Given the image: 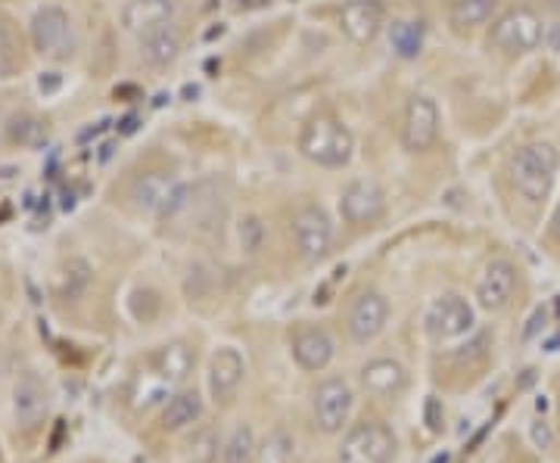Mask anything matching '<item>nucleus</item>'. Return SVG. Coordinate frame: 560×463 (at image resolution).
I'll return each instance as SVG.
<instances>
[{"instance_id":"f257e3e1","label":"nucleus","mask_w":560,"mask_h":463,"mask_svg":"<svg viewBox=\"0 0 560 463\" xmlns=\"http://www.w3.org/2000/svg\"><path fill=\"white\" fill-rule=\"evenodd\" d=\"M558 165L560 156L551 143H526L511 159V183L517 187L523 200L536 205V202L548 200L555 175H558Z\"/></svg>"},{"instance_id":"f03ea898","label":"nucleus","mask_w":560,"mask_h":463,"mask_svg":"<svg viewBox=\"0 0 560 463\" xmlns=\"http://www.w3.org/2000/svg\"><path fill=\"white\" fill-rule=\"evenodd\" d=\"M299 150L306 159L321 165V168H343L353 159V134L343 121L331 119V116H318L302 128Z\"/></svg>"},{"instance_id":"7ed1b4c3","label":"nucleus","mask_w":560,"mask_h":463,"mask_svg":"<svg viewBox=\"0 0 560 463\" xmlns=\"http://www.w3.org/2000/svg\"><path fill=\"white\" fill-rule=\"evenodd\" d=\"M32 44L47 60H69L75 54L72 20L62 7H41L32 20Z\"/></svg>"},{"instance_id":"20e7f679","label":"nucleus","mask_w":560,"mask_h":463,"mask_svg":"<svg viewBox=\"0 0 560 463\" xmlns=\"http://www.w3.org/2000/svg\"><path fill=\"white\" fill-rule=\"evenodd\" d=\"M395 451V436L386 424L365 420L349 429L339 448V463H390Z\"/></svg>"},{"instance_id":"39448f33","label":"nucleus","mask_w":560,"mask_h":463,"mask_svg":"<svg viewBox=\"0 0 560 463\" xmlns=\"http://www.w3.org/2000/svg\"><path fill=\"white\" fill-rule=\"evenodd\" d=\"M541 40H545V32H541L539 16L533 10H523V7L504 13L492 28V44L504 54H529L539 47Z\"/></svg>"},{"instance_id":"423d86ee","label":"nucleus","mask_w":560,"mask_h":463,"mask_svg":"<svg viewBox=\"0 0 560 463\" xmlns=\"http://www.w3.org/2000/svg\"><path fill=\"white\" fill-rule=\"evenodd\" d=\"M293 240H296V249L302 252V259L309 262H321L327 259L333 242V224L331 218L321 212V209H302L296 218H293Z\"/></svg>"},{"instance_id":"0eeeda50","label":"nucleus","mask_w":560,"mask_h":463,"mask_svg":"<svg viewBox=\"0 0 560 463\" xmlns=\"http://www.w3.org/2000/svg\"><path fill=\"white\" fill-rule=\"evenodd\" d=\"M353 411V389L343 380H324L314 392V424L321 432H339Z\"/></svg>"},{"instance_id":"6e6552de","label":"nucleus","mask_w":560,"mask_h":463,"mask_svg":"<svg viewBox=\"0 0 560 463\" xmlns=\"http://www.w3.org/2000/svg\"><path fill=\"white\" fill-rule=\"evenodd\" d=\"M439 138V109L427 97H415L405 109V124H402V143L412 153L430 150Z\"/></svg>"},{"instance_id":"1a4fd4ad","label":"nucleus","mask_w":560,"mask_h":463,"mask_svg":"<svg viewBox=\"0 0 560 463\" xmlns=\"http://www.w3.org/2000/svg\"><path fill=\"white\" fill-rule=\"evenodd\" d=\"M339 212L349 224H373L386 212V197L373 181H353L343 190Z\"/></svg>"},{"instance_id":"9d476101","label":"nucleus","mask_w":560,"mask_h":463,"mask_svg":"<svg viewBox=\"0 0 560 463\" xmlns=\"http://www.w3.org/2000/svg\"><path fill=\"white\" fill-rule=\"evenodd\" d=\"M47 407H50V389L44 383L35 370L22 373L20 383L13 389V414H16V424L32 429L47 417Z\"/></svg>"},{"instance_id":"9b49d317","label":"nucleus","mask_w":560,"mask_h":463,"mask_svg":"<svg viewBox=\"0 0 560 463\" xmlns=\"http://www.w3.org/2000/svg\"><path fill=\"white\" fill-rule=\"evenodd\" d=\"M470 327H474V308L461 296H442L427 314V330L436 340H455V336L470 333Z\"/></svg>"},{"instance_id":"f8f14e48","label":"nucleus","mask_w":560,"mask_h":463,"mask_svg":"<svg viewBox=\"0 0 560 463\" xmlns=\"http://www.w3.org/2000/svg\"><path fill=\"white\" fill-rule=\"evenodd\" d=\"M514 293H517V271H514V264L498 259V262H492L482 271V277L477 283V299L486 311L508 308L511 299H514Z\"/></svg>"},{"instance_id":"ddd939ff","label":"nucleus","mask_w":560,"mask_h":463,"mask_svg":"<svg viewBox=\"0 0 560 463\" xmlns=\"http://www.w3.org/2000/svg\"><path fill=\"white\" fill-rule=\"evenodd\" d=\"M390 321V302L380 293H361L349 308V336L355 343H371Z\"/></svg>"},{"instance_id":"4468645a","label":"nucleus","mask_w":560,"mask_h":463,"mask_svg":"<svg viewBox=\"0 0 560 463\" xmlns=\"http://www.w3.org/2000/svg\"><path fill=\"white\" fill-rule=\"evenodd\" d=\"M178 190H181V183L175 181L171 175H166V171H146V175H141V178L134 181L131 197H134L141 212H146V215H159V218H163L168 212V205L178 197Z\"/></svg>"},{"instance_id":"2eb2a0df","label":"nucleus","mask_w":560,"mask_h":463,"mask_svg":"<svg viewBox=\"0 0 560 463\" xmlns=\"http://www.w3.org/2000/svg\"><path fill=\"white\" fill-rule=\"evenodd\" d=\"M339 25L355 44H371L383 28V3L380 0H349L339 10Z\"/></svg>"},{"instance_id":"dca6fc26","label":"nucleus","mask_w":560,"mask_h":463,"mask_svg":"<svg viewBox=\"0 0 560 463\" xmlns=\"http://www.w3.org/2000/svg\"><path fill=\"white\" fill-rule=\"evenodd\" d=\"M243 358L237 348H218L208 361V392L215 395V402H230L237 385L243 383Z\"/></svg>"},{"instance_id":"f3484780","label":"nucleus","mask_w":560,"mask_h":463,"mask_svg":"<svg viewBox=\"0 0 560 463\" xmlns=\"http://www.w3.org/2000/svg\"><path fill=\"white\" fill-rule=\"evenodd\" d=\"M293 358H296V364L302 370H311V373L324 370L333 361L331 333L321 330V327H302V330H296V336H293Z\"/></svg>"},{"instance_id":"a211bd4d","label":"nucleus","mask_w":560,"mask_h":463,"mask_svg":"<svg viewBox=\"0 0 560 463\" xmlns=\"http://www.w3.org/2000/svg\"><path fill=\"white\" fill-rule=\"evenodd\" d=\"M175 16V0H128L122 10V25L134 35H150L166 28Z\"/></svg>"},{"instance_id":"6ab92c4d","label":"nucleus","mask_w":560,"mask_h":463,"mask_svg":"<svg viewBox=\"0 0 560 463\" xmlns=\"http://www.w3.org/2000/svg\"><path fill=\"white\" fill-rule=\"evenodd\" d=\"M361 383L371 395H380V399H390V395H398L405 385H408V373L405 367L393 358H377L365 370H361Z\"/></svg>"},{"instance_id":"aec40b11","label":"nucleus","mask_w":560,"mask_h":463,"mask_svg":"<svg viewBox=\"0 0 560 463\" xmlns=\"http://www.w3.org/2000/svg\"><path fill=\"white\" fill-rule=\"evenodd\" d=\"M153 364H156V373L166 383H181L187 373L193 370V352L184 343H171L166 348H159V355L153 358Z\"/></svg>"},{"instance_id":"412c9836","label":"nucleus","mask_w":560,"mask_h":463,"mask_svg":"<svg viewBox=\"0 0 560 463\" xmlns=\"http://www.w3.org/2000/svg\"><path fill=\"white\" fill-rule=\"evenodd\" d=\"M200 414H203V399L196 392H181V395H175L166 404V411H163V429L166 432H178L184 426L196 424Z\"/></svg>"},{"instance_id":"4be33fe9","label":"nucleus","mask_w":560,"mask_h":463,"mask_svg":"<svg viewBox=\"0 0 560 463\" xmlns=\"http://www.w3.org/2000/svg\"><path fill=\"white\" fill-rule=\"evenodd\" d=\"M178 50H181V40H178V35H175L168 25L166 28L150 32V35H144V40H141V54H144V60L150 62V66H156V69H163V66H168V62H175Z\"/></svg>"},{"instance_id":"5701e85b","label":"nucleus","mask_w":560,"mask_h":463,"mask_svg":"<svg viewBox=\"0 0 560 463\" xmlns=\"http://www.w3.org/2000/svg\"><path fill=\"white\" fill-rule=\"evenodd\" d=\"M498 0H452L449 7V22L455 28H474V25H482V22L492 20L496 13Z\"/></svg>"},{"instance_id":"b1692460","label":"nucleus","mask_w":560,"mask_h":463,"mask_svg":"<svg viewBox=\"0 0 560 463\" xmlns=\"http://www.w3.org/2000/svg\"><path fill=\"white\" fill-rule=\"evenodd\" d=\"M390 44L402 60H415L424 47V22L420 20H398L390 28Z\"/></svg>"},{"instance_id":"393cba45","label":"nucleus","mask_w":560,"mask_h":463,"mask_svg":"<svg viewBox=\"0 0 560 463\" xmlns=\"http://www.w3.org/2000/svg\"><path fill=\"white\" fill-rule=\"evenodd\" d=\"M91 286V268L84 259H69L60 271V296L62 299H82L84 289Z\"/></svg>"},{"instance_id":"a878e982","label":"nucleus","mask_w":560,"mask_h":463,"mask_svg":"<svg viewBox=\"0 0 560 463\" xmlns=\"http://www.w3.org/2000/svg\"><path fill=\"white\" fill-rule=\"evenodd\" d=\"M7 131H10V141L22 146H41L47 141V124L32 116H13Z\"/></svg>"},{"instance_id":"bb28decb","label":"nucleus","mask_w":560,"mask_h":463,"mask_svg":"<svg viewBox=\"0 0 560 463\" xmlns=\"http://www.w3.org/2000/svg\"><path fill=\"white\" fill-rule=\"evenodd\" d=\"M22 69L20 40L13 35V28L0 20V79H13Z\"/></svg>"},{"instance_id":"cd10ccee","label":"nucleus","mask_w":560,"mask_h":463,"mask_svg":"<svg viewBox=\"0 0 560 463\" xmlns=\"http://www.w3.org/2000/svg\"><path fill=\"white\" fill-rule=\"evenodd\" d=\"M255 454V436L249 426H237L225 444V463H249Z\"/></svg>"},{"instance_id":"c85d7f7f","label":"nucleus","mask_w":560,"mask_h":463,"mask_svg":"<svg viewBox=\"0 0 560 463\" xmlns=\"http://www.w3.org/2000/svg\"><path fill=\"white\" fill-rule=\"evenodd\" d=\"M240 242H243L247 252H259L262 249V242H265V224L259 222L255 215H249L247 222L240 224Z\"/></svg>"},{"instance_id":"c756f323","label":"nucleus","mask_w":560,"mask_h":463,"mask_svg":"<svg viewBox=\"0 0 560 463\" xmlns=\"http://www.w3.org/2000/svg\"><path fill=\"white\" fill-rule=\"evenodd\" d=\"M424 417H427V426H430L433 432H439V429H442V404H439V399H427Z\"/></svg>"},{"instance_id":"7c9ffc66","label":"nucleus","mask_w":560,"mask_h":463,"mask_svg":"<svg viewBox=\"0 0 560 463\" xmlns=\"http://www.w3.org/2000/svg\"><path fill=\"white\" fill-rule=\"evenodd\" d=\"M533 442H536V448H551V429H548V424L545 420H536L533 424Z\"/></svg>"},{"instance_id":"2f4dec72","label":"nucleus","mask_w":560,"mask_h":463,"mask_svg":"<svg viewBox=\"0 0 560 463\" xmlns=\"http://www.w3.org/2000/svg\"><path fill=\"white\" fill-rule=\"evenodd\" d=\"M60 84H62L60 72H44L41 81H38V87H41L44 94H53V91H57Z\"/></svg>"},{"instance_id":"473e14b6","label":"nucleus","mask_w":560,"mask_h":463,"mask_svg":"<svg viewBox=\"0 0 560 463\" xmlns=\"http://www.w3.org/2000/svg\"><path fill=\"white\" fill-rule=\"evenodd\" d=\"M545 40H548V47H551L555 54H560V25H551V28L545 32Z\"/></svg>"},{"instance_id":"72a5a7b5","label":"nucleus","mask_w":560,"mask_h":463,"mask_svg":"<svg viewBox=\"0 0 560 463\" xmlns=\"http://www.w3.org/2000/svg\"><path fill=\"white\" fill-rule=\"evenodd\" d=\"M119 131H122V134H134V131H138V116H124V119L119 121Z\"/></svg>"},{"instance_id":"f704fd0d","label":"nucleus","mask_w":560,"mask_h":463,"mask_svg":"<svg viewBox=\"0 0 560 463\" xmlns=\"http://www.w3.org/2000/svg\"><path fill=\"white\" fill-rule=\"evenodd\" d=\"M72 205H75V197H72V193H69V190H65V193H62V209H65V212H69V209H72Z\"/></svg>"},{"instance_id":"c9c22d12","label":"nucleus","mask_w":560,"mask_h":463,"mask_svg":"<svg viewBox=\"0 0 560 463\" xmlns=\"http://www.w3.org/2000/svg\"><path fill=\"white\" fill-rule=\"evenodd\" d=\"M112 150H116L112 143H104V146H100V162L109 159V156H112Z\"/></svg>"},{"instance_id":"e433bc0d","label":"nucleus","mask_w":560,"mask_h":463,"mask_svg":"<svg viewBox=\"0 0 560 463\" xmlns=\"http://www.w3.org/2000/svg\"><path fill=\"white\" fill-rule=\"evenodd\" d=\"M551 230H555V237L560 240V205H558V212H555V222H551Z\"/></svg>"},{"instance_id":"4c0bfd02","label":"nucleus","mask_w":560,"mask_h":463,"mask_svg":"<svg viewBox=\"0 0 560 463\" xmlns=\"http://www.w3.org/2000/svg\"><path fill=\"white\" fill-rule=\"evenodd\" d=\"M218 35H225V28H222V25H218V28H208V32H206V40L218 38Z\"/></svg>"},{"instance_id":"58836bf2","label":"nucleus","mask_w":560,"mask_h":463,"mask_svg":"<svg viewBox=\"0 0 560 463\" xmlns=\"http://www.w3.org/2000/svg\"><path fill=\"white\" fill-rule=\"evenodd\" d=\"M196 94H200V87H190V84H187V87H184V97H187V100H193Z\"/></svg>"},{"instance_id":"ea45409f","label":"nucleus","mask_w":560,"mask_h":463,"mask_svg":"<svg viewBox=\"0 0 560 463\" xmlns=\"http://www.w3.org/2000/svg\"><path fill=\"white\" fill-rule=\"evenodd\" d=\"M548 7H551V10L560 16V0H548Z\"/></svg>"},{"instance_id":"a19ab883","label":"nucleus","mask_w":560,"mask_h":463,"mask_svg":"<svg viewBox=\"0 0 560 463\" xmlns=\"http://www.w3.org/2000/svg\"><path fill=\"white\" fill-rule=\"evenodd\" d=\"M433 463H449V454H439V458H433Z\"/></svg>"}]
</instances>
